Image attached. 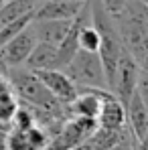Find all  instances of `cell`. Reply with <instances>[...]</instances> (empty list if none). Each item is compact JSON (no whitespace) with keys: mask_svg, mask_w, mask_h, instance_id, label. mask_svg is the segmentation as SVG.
<instances>
[{"mask_svg":"<svg viewBox=\"0 0 148 150\" xmlns=\"http://www.w3.org/2000/svg\"><path fill=\"white\" fill-rule=\"evenodd\" d=\"M0 67H2V69H4V71H8V67H6V65H4V63H2V59H0Z\"/></svg>","mask_w":148,"mask_h":150,"instance_id":"cb8c5ba5","label":"cell"},{"mask_svg":"<svg viewBox=\"0 0 148 150\" xmlns=\"http://www.w3.org/2000/svg\"><path fill=\"white\" fill-rule=\"evenodd\" d=\"M89 16H91V25L98 28L99 33V49L98 57L103 67V75H106V83L108 89H112L114 77H116V67H118V59L124 51V45L120 41L118 28L114 18L103 10L99 0H89Z\"/></svg>","mask_w":148,"mask_h":150,"instance_id":"3957f363","label":"cell"},{"mask_svg":"<svg viewBox=\"0 0 148 150\" xmlns=\"http://www.w3.org/2000/svg\"><path fill=\"white\" fill-rule=\"evenodd\" d=\"M71 23H73V18L71 21H67V18H59V21H55V18L53 21H33L30 28H33L37 41L49 43V45H59L65 39V35L69 33Z\"/></svg>","mask_w":148,"mask_h":150,"instance_id":"4fadbf2b","label":"cell"},{"mask_svg":"<svg viewBox=\"0 0 148 150\" xmlns=\"http://www.w3.org/2000/svg\"><path fill=\"white\" fill-rule=\"evenodd\" d=\"M96 120H98V126H101V128L124 130V128H128L126 126V105L114 93H110L101 103V110Z\"/></svg>","mask_w":148,"mask_h":150,"instance_id":"5bb4252c","label":"cell"},{"mask_svg":"<svg viewBox=\"0 0 148 150\" xmlns=\"http://www.w3.org/2000/svg\"><path fill=\"white\" fill-rule=\"evenodd\" d=\"M18 98L14 96V91L8 87V89H2L0 91V124L8 126L10 128V122L18 110Z\"/></svg>","mask_w":148,"mask_h":150,"instance_id":"2e32d148","label":"cell"},{"mask_svg":"<svg viewBox=\"0 0 148 150\" xmlns=\"http://www.w3.org/2000/svg\"><path fill=\"white\" fill-rule=\"evenodd\" d=\"M140 144H148V134H146V138H144V142H140Z\"/></svg>","mask_w":148,"mask_h":150,"instance_id":"484cf974","label":"cell"},{"mask_svg":"<svg viewBox=\"0 0 148 150\" xmlns=\"http://www.w3.org/2000/svg\"><path fill=\"white\" fill-rule=\"evenodd\" d=\"M128 136H130L128 128H124V130H108V128L98 126L75 150H110L116 144H120Z\"/></svg>","mask_w":148,"mask_h":150,"instance_id":"7c38bea8","label":"cell"},{"mask_svg":"<svg viewBox=\"0 0 148 150\" xmlns=\"http://www.w3.org/2000/svg\"><path fill=\"white\" fill-rule=\"evenodd\" d=\"M134 144H136V140H134L132 134H130L128 138H124L120 144H116L114 148H110V150H134Z\"/></svg>","mask_w":148,"mask_h":150,"instance_id":"ffe728a7","label":"cell"},{"mask_svg":"<svg viewBox=\"0 0 148 150\" xmlns=\"http://www.w3.org/2000/svg\"><path fill=\"white\" fill-rule=\"evenodd\" d=\"M49 134L41 126L28 128H8L6 132V150H45Z\"/></svg>","mask_w":148,"mask_h":150,"instance_id":"52a82bcc","label":"cell"},{"mask_svg":"<svg viewBox=\"0 0 148 150\" xmlns=\"http://www.w3.org/2000/svg\"><path fill=\"white\" fill-rule=\"evenodd\" d=\"M2 89H8V79H6V71L0 67V91Z\"/></svg>","mask_w":148,"mask_h":150,"instance_id":"7402d4cb","label":"cell"},{"mask_svg":"<svg viewBox=\"0 0 148 150\" xmlns=\"http://www.w3.org/2000/svg\"><path fill=\"white\" fill-rule=\"evenodd\" d=\"M35 45H37V37L28 25L25 30H21L18 35H14L10 41H6L0 47V59L6 67H21L25 65L26 57L35 49Z\"/></svg>","mask_w":148,"mask_h":150,"instance_id":"8992f818","label":"cell"},{"mask_svg":"<svg viewBox=\"0 0 148 150\" xmlns=\"http://www.w3.org/2000/svg\"><path fill=\"white\" fill-rule=\"evenodd\" d=\"M99 2H101L103 10H106V12L114 18V16H118L124 8H126V4H128L130 0H99Z\"/></svg>","mask_w":148,"mask_h":150,"instance_id":"d6986e66","label":"cell"},{"mask_svg":"<svg viewBox=\"0 0 148 150\" xmlns=\"http://www.w3.org/2000/svg\"><path fill=\"white\" fill-rule=\"evenodd\" d=\"M85 0H43L33 10V21H59L67 18L71 21L77 16Z\"/></svg>","mask_w":148,"mask_h":150,"instance_id":"9c48e42d","label":"cell"},{"mask_svg":"<svg viewBox=\"0 0 148 150\" xmlns=\"http://www.w3.org/2000/svg\"><path fill=\"white\" fill-rule=\"evenodd\" d=\"M138 150H148V144H138Z\"/></svg>","mask_w":148,"mask_h":150,"instance_id":"603a6c76","label":"cell"},{"mask_svg":"<svg viewBox=\"0 0 148 150\" xmlns=\"http://www.w3.org/2000/svg\"><path fill=\"white\" fill-rule=\"evenodd\" d=\"M6 79H8V87L14 91V96L21 101L69 118V114H67V101L57 100L49 89L43 85V81L37 77L35 71L26 69L23 65L21 67H8Z\"/></svg>","mask_w":148,"mask_h":150,"instance_id":"7a4b0ae2","label":"cell"},{"mask_svg":"<svg viewBox=\"0 0 148 150\" xmlns=\"http://www.w3.org/2000/svg\"><path fill=\"white\" fill-rule=\"evenodd\" d=\"M6 132H8V126L0 124V150H6Z\"/></svg>","mask_w":148,"mask_h":150,"instance_id":"44dd1931","label":"cell"},{"mask_svg":"<svg viewBox=\"0 0 148 150\" xmlns=\"http://www.w3.org/2000/svg\"><path fill=\"white\" fill-rule=\"evenodd\" d=\"M136 93L142 98V101L148 105V61L140 65L138 69V81H136Z\"/></svg>","mask_w":148,"mask_h":150,"instance_id":"ac0fdd59","label":"cell"},{"mask_svg":"<svg viewBox=\"0 0 148 150\" xmlns=\"http://www.w3.org/2000/svg\"><path fill=\"white\" fill-rule=\"evenodd\" d=\"M35 73H37V77L43 81V85L49 89L57 100L69 103L77 96L75 83L61 69H43V71H35Z\"/></svg>","mask_w":148,"mask_h":150,"instance_id":"8fae6325","label":"cell"},{"mask_svg":"<svg viewBox=\"0 0 148 150\" xmlns=\"http://www.w3.org/2000/svg\"><path fill=\"white\" fill-rule=\"evenodd\" d=\"M61 71L73 81L77 89H81V87L108 89L103 67H101V61H99L98 53H89V51L79 49L73 55V59Z\"/></svg>","mask_w":148,"mask_h":150,"instance_id":"277c9868","label":"cell"},{"mask_svg":"<svg viewBox=\"0 0 148 150\" xmlns=\"http://www.w3.org/2000/svg\"><path fill=\"white\" fill-rule=\"evenodd\" d=\"M25 67L30 71H43V69H57V45L37 41L35 49L26 57Z\"/></svg>","mask_w":148,"mask_h":150,"instance_id":"9a60e30c","label":"cell"},{"mask_svg":"<svg viewBox=\"0 0 148 150\" xmlns=\"http://www.w3.org/2000/svg\"><path fill=\"white\" fill-rule=\"evenodd\" d=\"M138 2H142V4H144V6L148 8V0H138Z\"/></svg>","mask_w":148,"mask_h":150,"instance_id":"d4e9b609","label":"cell"},{"mask_svg":"<svg viewBox=\"0 0 148 150\" xmlns=\"http://www.w3.org/2000/svg\"><path fill=\"white\" fill-rule=\"evenodd\" d=\"M6 2H10V0H0V6H2V4H6Z\"/></svg>","mask_w":148,"mask_h":150,"instance_id":"4316f807","label":"cell"},{"mask_svg":"<svg viewBox=\"0 0 148 150\" xmlns=\"http://www.w3.org/2000/svg\"><path fill=\"white\" fill-rule=\"evenodd\" d=\"M110 89H91V87H81L77 89V96L67 103V114L69 116H81V118H98L103 100L110 96Z\"/></svg>","mask_w":148,"mask_h":150,"instance_id":"ba28073f","label":"cell"},{"mask_svg":"<svg viewBox=\"0 0 148 150\" xmlns=\"http://www.w3.org/2000/svg\"><path fill=\"white\" fill-rule=\"evenodd\" d=\"M134 150H138V142H136V144H134Z\"/></svg>","mask_w":148,"mask_h":150,"instance_id":"83f0119b","label":"cell"},{"mask_svg":"<svg viewBox=\"0 0 148 150\" xmlns=\"http://www.w3.org/2000/svg\"><path fill=\"white\" fill-rule=\"evenodd\" d=\"M120 41L138 65L148 61V8L138 2L130 0L122 12L114 16Z\"/></svg>","mask_w":148,"mask_h":150,"instance_id":"6da1fadb","label":"cell"},{"mask_svg":"<svg viewBox=\"0 0 148 150\" xmlns=\"http://www.w3.org/2000/svg\"><path fill=\"white\" fill-rule=\"evenodd\" d=\"M30 23H33V12L23 14V16H18V18H14V21L2 25V26H0V47H2L6 41H10L14 35H18L21 30H25Z\"/></svg>","mask_w":148,"mask_h":150,"instance_id":"e0dca14e","label":"cell"},{"mask_svg":"<svg viewBox=\"0 0 148 150\" xmlns=\"http://www.w3.org/2000/svg\"><path fill=\"white\" fill-rule=\"evenodd\" d=\"M138 61L124 49L120 59H118V67H116V77L112 83V93L122 101L124 105L128 103V100L132 98V93L136 91V81H138Z\"/></svg>","mask_w":148,"mask_h":150,"instance_id":"5b68a950","label":"cell"},{"mask_svg":"<svg viewBox=\"0 0 148 150\" xmlns=\"http://www.w3.org/2000/svg\"><path fill=\"white\" fill-rule=\"evenodd\" d=\"M126 126L138 144L144 142L148 134V105L142 101V98L136 91L132 93V98L126 103Z\"/></svg>","mask_w":148,"mask_h":150,"instance_id":"30bf717a","label":"cell"}]
</instances>
